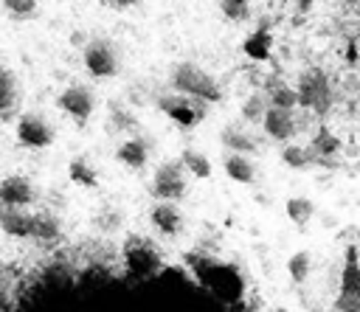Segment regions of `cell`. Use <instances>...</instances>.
Segmentation results:
<instances>
[{"mask_svg":"<svg viewBox=\"0 0 360 312\" xmlns=\"http://www.w3.org/2000/svg\"><path fill=\"white\" fill-rule=\"evenodd\" d=\"M278 157H281V163L287 166V169H309L315 160H312V155H309V149L307 146H301V143H284L281 146V152H278Z\"/></svg>","mask_w":360,"mask_h":312,"instance_id":"24","label":"cell"},{"mask_svg":"<svg viewBox=\"0 0 360 312\" xmlns=\"http://www.w3.org/2000/svg\"><path fill=\"white\" fill-rule=\"evenodd\" d=\"M37 202V186L25 174H8L0 180V208H31Z\"/></svg>","mask_w":360,"mask_h":312,"instance_id":"10","label":"cell"},{"mask_svg":"<svg viewBox=\"0 0 360 312\" xmlns=\"http://www.w3.org/2000/svg\"><path fill=\"white\" fill-rule=\"evenodd\" d=\"M115 157H118V163H124L127 169L141 171V169L149 163V157H152V146H149V141H146L143 135L135 132V135H127V138L118 143Z\"/></svg>","mask_w":360,"mask_h":312,"instance_id":"12","label":"cell"},{"mask_svg":"<svg viewBox=\"0 0 360 312\" xmlns=\"http://www.w3.org/2000/svg\"><path fill=\"white\" fill-rule=\"evenodd\" d=\"M264 98H267V107H276V110H295V90L290 82H281V79H267L264 84Z\"/></svg>","mask_w":360,"mask_h":312,"instance_id":"17","label":"cell"},{"mask_svg":"<svg viewBox=\"0 0 360 312\" xmlns=\"http://www.w3.org/2000/svg\"><path fill=\"white\" fill-rule=\"evenodd\" d=\"M219 141H222V146H225L231 155H245V157H250V155L259 152V138H256L253 132H248L245 126H236V124L225 126V129L219 132Z\"/></svg>","mask_w":360,"mask_h":312,"instance_id":"14","label":"cell"},{"mask_svg":"<svg viewBox=\"0 0 360 312\" xmlns=\"http://www.w3.org/2000/svg\"><path fill=\"white\" fill-rule=\"evenodd\" d=\"M98 228L101 230H118L121 228V214L118 211H107L98 216Z\"/></svg>","mask_w":360,"mask_h":312,"instance_id":"32","label":"cell"},{"mask_svg":"<svg viewBox=\"0 0 360 312\" xmlns=\"http://www.w3.org/2000/svg\"><path fill=\"white\" fill-rule=\"evenodd\" d=\"M309 155H312V160H321V157H335V155H340V138L332 132V129H326V126H318L315 132H312V138H309Z\"/></svg>","mask_w":360,"mask_h":312,"instance_id":"18","label":"cell"},{"mask_svg":"<svg viewBox=\"0 0 360 312\" xmlns=\"http://www.w3.org/2000/svg\"><path fill=\"white\" fill-rule=\"evenodd\" d=\"M124 256H127V267H132V270H155V267H160V256L143 239H129Z\"/></svg>","mask_w":360,"mask_h":312,"instance_id":"16","label":"cell"},{"mask_svg":"<svg viewBox=\"0 0 360 312\" xmlns=\"http://www.w3.org/2000/svg\"><path fill=\"white\" fill-rule=\"evenodd\" d=\"M149 191L155 197V202H177L186 197L188 191V177L183 171V166L177 160H163L152 180H149Z\"/></svg>","mask_w":360,"mask_h":312,"instance_id":"4","label":"cell"},{"mask_svg":"<svg viewBox=\"0 0 360 312\" xmlns=\"http://www.w3.org/2000/svg\"><path fill=\"white\" fill-rule=\"evenodd\" d=\"M180 166H183V171L186 174H191V177H200V180H205V177H211V160H208V155H202V152H197V149H183V155H180V160H177Z\"/></svg>","mask_w":360,"mask_h":312,"instance_id":"21","label":"cell"},{"mask_svg":"<svg viewBox=\"0 0 360 312\" xmlns=\"http://www.w3.org/2000/svg\"><path fill=\"white\" fill-rule=\"evenodd\" d=\"M219 14L228 22L239 25V22H248L253 17V6L250 3H242V0H228V3H219Z\"/></svg>","mask_w":360,"mask_h":312,"instance_id":"28","label":"cell"},{"mask_svg":"<svg viewBox=\"0 0 360 312\" xmlns=\"http://www.w3.org/2000/svg\"><path fill=\"white\" fill-rule=\"evenodd\" d=\"M335 312H360V267H357V247H346V261L340 270V290L335 298Z\"/></svg>","mask_w":360,"mask_h":312,"instance_id":"6","label":"cell"},{"mask_svg":"<svg viewBox=\"0 0 360 312\" xmlns=\"http://www.w3.org/2000/svg\"><path fill=\"white\" fill-rule=\"evenodd\" d=\"M14 306V284L8 281V275L0 273V312H8Z\"/></svg>","mask_w":360,"mask_h":312,"instance_id":"31","label":"cell"},{"mask_svg":"<svg viewBox=\"0 0 360 312\" xmlns=\"http://www.w3.org/2000/svg\"><path fill=\"white\" fill-rule=\"evenodd\" d=\"M225 174L233 180V183H256V163L245 155H228L225 157Z\"/></svg>","mask_w":360,"mask_h":312,"instance_id":"19","label":"cell"},{"mask_svg":"<svg viewBox=\"0 0 360 312\" xmlns=\"http://www.w3.org/2000/svg\"><path fill=\"white\" fill-rule=\"evenodd\" d=\"M287 216H290L295 225H307V222L315 216L312 200H307V197H290V200H287Z\"/></svg>","mask_w":360,"mask_h":312,"instance_id":"27","label":"cell"},{"mask_svg":"<svg viewBox=\"0 0 360 312\" xmlns=\"http://www.w3.org/2000/svg\"><path fill=\"white\" fill-rule=\"evenodd\" d=\"M158 110L174 121L177 126H197L205 115H208V107L202 101H194V98H186L180 93H160L158 96Z\"/></svg>","mask_w":360,"mask_h":312,"instance_id":"5","label":"cell"},{"mask_svg":"<svg viewBox=\"0 0 360 312\" xmlns=\"http://www.w3.org/2000/svg\"><path fill=\"white\" fill-rule=\"evenodd\" d=\"M245 51H248L250 56H256V59H264V56L270 53V37H267L264 31H256V34L248 39Z\"/></svg>","mask_w":360,"mask_h":312,"instance_id":"30","label":"cell"},{"mask_svg":"<svg viewBox=\"0 0 360 312\" xmlns=\"http://www.w3.org/2000/svg\"><path fill=\"white\" fill-rule=\"evenodd\" d=\"M68 177H70L76 186H84V188L98 186V171H96V166H93L87 157H76V160H70V166H68Z\"/></svg>","mask_w":360,"mask_h":312,"instance_id":"23","label":"cell"},{"mask_svg":"<svg viewBox=\"0 0 360 312\" xmlns=\"http://www.w3.org/2000/svg\"><path fill=\"white\" fill-rule=\"evenodd\" d=\"M262 129L270 141L276 143H292L295 135L301 132V121H298V110H276V107H267L264 118H262Z\"/></svg>","mask_w":360,"mask_h":312,"instance_id":"9","label":"cell"},{"mask_svg":"<svg viewBox=\"0 0 360 312\" xmlns=\"http://www.w3.org/2000/svg\"><path fill=\"white\" fill-rule=\"evenodd\" d=\"M14 132H17V141H20L22 146H28V149H48V146L53 143V138H56L53 124H51L48 118L37 115V112L20 115Z\"/></svg>","mask_w":360,"mask_h":312,"instance_id":"7","label":"cell"},{"mask_svg":"<svg viewBox=\"0 0 360 312\" xmlns=\"http://www.w3.org/2000/svg\"><path fill=\"white\" fill-rule=\"evenodd\" d=\"M62 236V219L51 211V208H42V211H31V242H42V245H53L59 242Z\"/></svg>","mask_w":360,"mask_h":312,"instance_id":"13","label":"cell"},{"mask_svg":"<svg viewBox=\"0 0 360 312\" xmlns=\"http://www.w3.org/2000/svg\"><path fill=\"white\" fill-rule=\"evenodd\" d=\"M264 112H267V98H264L262 90H259V93H250V96L242 101V107H239V115H242L245 124H262Z\"/></svg>","mask_w":360,"mask_h":312,"instance_id":"26","label":"cell"},{"mask_svg":"<svg viewBox=\"0 0 360 312\" xmlns=\"http://www.w3.org/2000/svg\"><path fill=\"white\" fill-rule=\"evenodd\" d=\"M17 101H20V87H17V79L11 70L0 67V118L11 115L17 110Z\"/></svg>","mask_w":360,"mask_h":312,"instance_id":"20","label":"cell"},{"mask_svg":"<svg viewBox=\"0 0 360 312\" xmlns=\"http://www.w3.org/2000/svg\"><path fill=\"white\" fill-rule=\"evenodd\" d=\"M169 87H172V93H180V96L194 98V101H202L205 107L208 104H217L222 98V84L208 70H202L194 62H177V65H172V70H169Z\"/></svg>","mask_w":360,"mask_h":312,"instance_id":"1","label":"cell"},{"mask_svg":"<svg viewBox=\"0 0 360 312\" xmlns=\"http://www.w3.org/2000/svg\"><path fill=\"white\" fill-rule=\"evenodd\" d=\"M312 270H315V264H312V256L307 250H298V253H292L287 259V273H290L292 284H307Z\"/></svg>","mask_w":360,"mask_h":312,"instance_id":"25","label":"cell"},{"mask_svg":"<svg viewBox=\"0 0 360 312\" xmlns=\"http://www.w3.org/2000/svg\"><path fill=\"white\" fill-rule=\"evenodd\" d=\"M149 222L160 236H169V239H174L186 228V216L174 202H155L149 208Z\"/></svg>","mask_w":360,"mask_h":312,"instance_id":"11","label":"cell"},{"mask_svg":"<svg viewBox=\"0 0 360 312\" xmlns=\"http://www.w3.org/2000/svg\"><path fill=\"white\" fill-rule=\"evenodd\" d=\"M0 230L11 239L31 236V208H0Z\"/></svg>","mask_w":360,"mask_h":312,"instance_id":"15","label":"cell"},{"mask_svg":"<svg viewBox=\"0 0 360 312\" xmlns=\"http://www.w3.org/2000/svg\"><path fill=\"white\" fill-rule=\"evenodd\" d=\"M82 62L93 79H112L121 73V51L104 37H93L82 45Z\"/></svg>","mask_w":360,"mask_h":312,"instance_id":"3","label":"cell"},{"mask_svg":"<svg viewBox=\"0 0 360 312\" xmlns=\"http://www.w3.org/2000/svg\"><path fill=\"white\" fill-rule=\"evenodd\" d=\"M3 11H6L11 20H31V17L39 11V6H37L34 0H6V3H3Z\"/></svg>","mask_w":360,"mask_h":312,"instance_id":"29","label":"cell"},{"mask_svg":"<svg viewBox=\"0 0 360 312\" xmlns=\"http://www.w3.org/2000/svg\"><path fill=\"white\" fill-rule=\"evenodd\" d=\"M107 124H110L112 135H121V132L135 135L138 118H135V112H132L129 107H124V104H112V107H110V115H107Z\"/></svg>","mask_w":360,"mask_h":312,"instance_id":"22","label":"cell"},{"mask_svg":"<svg viewBox=\"0 0 360 312\" xmlns=\"http://www.w3.org/2000/svg\"><path fill=\"white\" fill-rule=\"evenodd\" d=\"M292 90H295V104L309 115L323 118L335 107V84L326 76V70H321V67L301 70V76L295 79Z\"/></svg>","mask_w":360,"mask_h":312,"instance_id":"2","label":"cell"},{"mask_svg":"<svg viewBox=\"0 0 360 312\" xmlns=\"http://www.w3.org/2000/svg\"><path fill=\"white\" fill-rule=\"evenodd\" d=\"M56 104H59V110H62L68 118H73L76 124H84V121H90V115H93V110H96V96H93V90L84 87V84H68V87L56 96Z\"/></svg>","mask_w":360,"mask_h":312,"instance_id":"8","label":"cell"}]
</instances>
